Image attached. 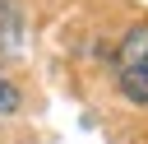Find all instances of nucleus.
<instances>
[{
    "label": "nucleus",
    "instance_id": "1",
    "mask_svg": "<svg viewBox=\"0 0 148 144\" xmlns=\"http://www.w3.org/2000/svg\"><path fill=\"white\" fill-rule=\"evenodd\" d=\"M116 84L130 102H148V23L130 28L116 46Z\"/></svg>",
    "mask_w": 148,
    "mask_h": 144
},
{
    "label": "nucleus",
    "instance_id": "2",
    "mask_svg": "<svg viewBox=\"0 0 148 144\" xmlns=\"http://www.w3.org/2000/svg\"><path fill=\"white\" fill-rule=\"evenodd\" d=\"M0 46H18V14L9 0H0Z\"/></svg>",
    "mask_w": 148,
    "mask_h": 144
},
{
    "label": "nucleus",
    "instance_id": "3",
    "mask_svg": "<svg viewBox=\"0 0 148 144\" xmlns=\"http://www.w3.org/2000/svg\"><path fill=\"white\" fill-rule=\"evenodd\" d=\"M9 111H18V88L5 79V70H0V116H9Z\"/></svg>",
    "mask_w": 148,
    "mask_h": 144
}]
</instances>
